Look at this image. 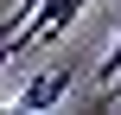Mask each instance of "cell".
Listing matches in <instances>:
<instances>
[{
  "label": "cell",
  "mask_w": 121,
  "mask_h": 115,
  "mask_svg": "<svg viewBox=\"0 0 121 115\" xmlns=\"http://www.w3.org/2000/svg\"><path fill=\"white\" fill-rule=\"evenodd\" d=\"M64 90H70V70H38V77L13 96V109H57Z\"/></svg>",
  "instance_id": "cell-1"
},
{
  "label": "cell",
  "mask_w": 121,
  "mask_h": 115,
  "mask_svg": "<svg viewBox=\"0 0 121 115\" xmlns=\"http://www.w3.org/2000/svg\"><path fill=\"white\" fill-rule=\"evenodd\" d=\"M115 77H121V32H115V45H108V58H102V77H96V102L115 90Z\"/></svg>",
  "instance_id": "cell-2"
},
{
  "label": "cell",
  "mask_w": 121,
  "mask_h": 115,
  "mask_svg": "<svg viewBox=\"0 0 121 115\" xmlns=\"http://www.w3.org/2000/svg\"><path fill=\"white\" fill-rule=\"evenodd\" d=\"M13 58H26V45H19V32H0V70H6Z\"/></svg>",
  "instance_id": "cell-3"
},
{
  "label": "cell",
  "mask_w": 121,
  "mask_h": 115,
  "mask_svg": "<svg viewBox=\"0 0 121 115\" xmlns=\"http://www.w3.org/2000/svg\"><path fill=\"white\" fill-rule=\"evenodd\" d=\"M115 102H121V96H108V109H115Z\"/></svg>",
  "instance_id": "cell-4"
}]
</instances>
